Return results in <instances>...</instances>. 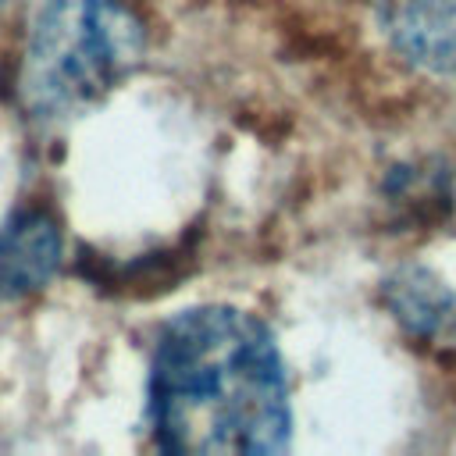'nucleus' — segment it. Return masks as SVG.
Wrapping results in <instances>:
<instances>
[{"mask_svg":"<svg viewBox=\"0 0 456 456\" xmlns=\"http://www.w3.org/2000/svg\"><path fill=\"white\" fill-rule=\"evenodd\" d=\"M388 303L413 335H438L456 314V296L428 271H403L388 281Z\"/></svg>","mask_w":456,"mask_h":456,"instance_id":"5","label":"nucleus"},{"mask_svg":"<svg viewBox=\"0 0 456 456\" xmlns=\"http://www.w3.org/2000/svg\"><path fill=\"white\" fill-rule=\"evenodd\" d=\"M392 50L431 71L456 75V0H374Z\"/></svg>","mask_w":456,"mask_h":456,"instance_id":"3","label":"nucleus"},{"mask_svg":"<svg viewBox=\"0 0 456 456\" xmlns=\"http://www.w3.org/2000/svg\"><path fill=\"white\" fill-rule=\"evenodd\" d=\"M150 428L182 456L285 452L292 406L274 335L235 306L178 314L153 349Z\"/></svg>","mask_w":456,"mask_h":456,"instance_id":"1","label":"nucleus"},{"mask_svg":"<svg viewBox=\"0 0 456 456\" xmlns=\"http://www.w3.org/2000/svg\"><path fill=\"white\" fill-rule=\"evenodd\" d=\"M61 264V228L46 210H18L0 228V296L21 299L43 289Z\"/></svg>","mask_w":456,"mask_h":456,"instance_id":"4","label":"nucleus"},{"mask_svg":"<svg viewBox=\"0 0 456 456\" xmlns=\"http://www.w3.org/2000/svg\"><path fill=\"white\" fill-rule=\"evenodd\" d=\"M142 25L118 0H50L32 25L21 96L39 118H68L107 96L142 61Z\"/></svg>","mask_w":456,"mask_h":456,"instance_id":"2","label":"nucleus"}]
</instances>
